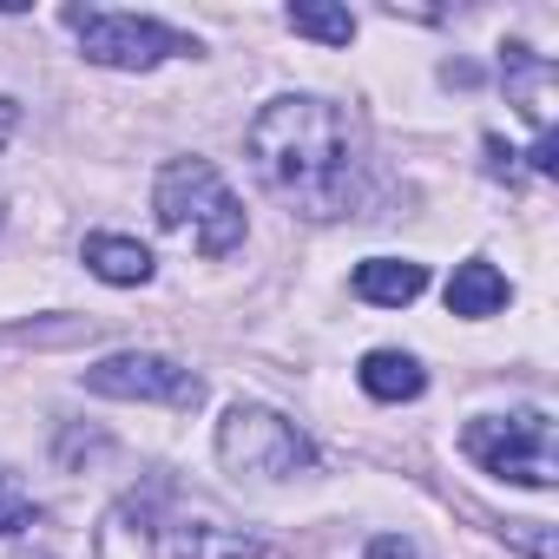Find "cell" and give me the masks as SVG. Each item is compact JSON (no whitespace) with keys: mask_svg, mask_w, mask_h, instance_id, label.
Wrapping results in <instances>:
<instances>
[{"mask_svg":"<svg viewBox=\"0 0 559 559\" xmlns=\"http://www.w3.org/2000/svg\"><path fill=\"white\" fill-rule=\"evenodd\" d=\"M467 461L513 480V487H552L559 480V454H552V415L546 408H513V415H480L461 435Z\"/></svg>","mask_w":559,"mask_h":559,"instance_id":"3957f363","label":"cell"},{"mask_svg":"<svg viewBox=\"0 0 559 559\" xmlns=\"http://www.w3.org/2000/svg\"><path fill=\"white\" fill-rule=\"evenodd\" d=\"M217 461L243 480H297V474H310L317 467V448H310V435L297 428V421H284L276 408H230L224 421H217Z\"/></svg>","mask_w":559,"mask_h":559,"instance_id":"277c9868","label":"cell"},{"mask_svg":"<svg viewBox=\"0 0 559 559\" xmlns=\"http://www.w3.org/2000/svg\"><path fill=\"white\" fill-rule=\"evenodd\" d=\"M86 389L93 395H112V402H165V408H198L204 402V382L171 362V356H152V349H126V356H106L86 369Z\"/></svg>","mask_w":559,"mask_h":559,"instance_id":"8992f818","label":"cell"},{"mask_svg":"<svg viewBox=\"0 0 559 559\" xmlns=\"http://www.w3.org/2000/svg\"><path fill=\"white\" fill-rule=\"evenodd\" d=\"M428 290V270L415 257H369L356 263V297L362 304H382V310H402Z\"/></svg>","mask_w":559,"mask_h":559,"instance_id":"9c48e42d","label":"cell"},{"mask_svg":"<svg viewBox=\"0 0 559 559\" xmlns=\"http://www.w3.org/2000/svg\"><path fill=\"white\" fill-rule=\"evenodd\" d=\"M152 211L198 257H230L243 243V204L211 158H171L152 185Z\"/></svg>","mask_w":559,"mask_h":559,"instance_id":"7a4b0ae2","label":"cell"},{"mask_svg":"<svg viewBox=\"0 0 559 559\" xmlns=\"http://www.w3.org/2000/svg\"><path fill=\"white\" fill-rule=\"evenodd\" d=\"M356 382H362L376 402H415V395L428 389V369H421L415 356H402V349H369L362 369H356Z\"/></svg>","mask_w":559,"mask_h":559,"instance_id":"8fae6325","label":"cell"},{"mask_svg":"<svg viewBox=\"0 0 559 559\" xmlns=\"http://www.w3.org/2000/svg\"><path fill=\"white\" fill-rule=\"evenodd\" d=\"M21 526H34V500L14 474H0V533H21Z\"/></svg>","mask_w":559,"mask_h":559,"instance_id":"5bb4252c","label":"cell"},{"mask_svg":"<svg viewBox=\"0 0 559 559\" xmlns=\"http://www.w3.org/2000/svg\"><path fill=\"white\" fill-rule=\"evenodd\" d=\"M243 152H250L257 178L297 217L330 224V217L356 211V198H362V139H356V119L330 99H310V93L270 99L250 119Z\"/></svg>","mask_w":559,"mask_h":559,"instance_id":"6da1fadb","label":"cell"},{"mask_svg":"<svg viewBox=\"0 0 559 559\" xmlns=\"http://www.w3.org/2000/svg\"><path fill=\"white\" fill-rule=\"evenodd\" d=\"M14 126H21V106H14L8 93H0V145H8V139H14Z\"/></svg>","mask_w":559,"mask_h":559,"instance_id":"2e32d148","label":"cell"},{"mask_svg":"<svg viewBox=\"0 0 559 559\" xmlns=\"http://www.w3.org/2000/svg\"><path fill=\"white\" fill-rule=\"evenodd\" d=\"M507 80H513L520 112H526L539 132H552V67H546V60H533L526 47H507Z\"/></svg>","mask_w":559,"mask_h":559,"instance_id":"7c38bea8","label":"cell"},{"mask_svg":"<svg viewBox=\"0 0 559 559\" xmlns=\"http://www.w3.org/2000/svg\"><path fill=\"white\" fill-rule=\"evenodd\" d=\"M284 21H290V34L323 40V47H349V40H356V14H349V8H323V0H297Z\"/></svg>","mask_w":559,"mask_h":559,"instance_id":"4fadbf2b","label":"cell"},{"mask_svg":"<svg viewBox=\"0 0 559 559\" xmlns=\"http://www.w3.org/2000/svg\"><path fill=\"white\" fill-rule=\"evenodd\" d=\"M362 559H421V546H415V539H408V533H376V539H369V552H362Z\"/></svg>","mask_w":559,"mask_h":559,"instance_id":"9a60e30c","label":"cell"},{"mask_svg":"<svg viewBox=\"0 0 559 559\" xmlns=\"http://www.w3.org/2000/svg\"><path fill=\"white\" fill-rule=\"evenodd\" d=\"M165 546H171V559H263V539L243 533V526H230V520H217L211 507L171 513Z\"/></svg>","mask_w":559,"mask_h":559,"instance_id":"52a82bcc","label":"cell"},{"mask_svg":"<svg viewBox=\"0 0 559 559\" xmlns=\"http://www.w3.org/2000/svg\"><path fill=\"white\" fill-rule=\"evenodd\" d=\"M507 276L487 263V257H467V263H454V276H448V317H493V310H507Z\"/></svg>","mask_w":559,"mask_h":559,"instance_id":"30bf717a","label":"cell"},{"mask_svg":"<svg viewBox=\"0 0 559 559\" xmlns=\"http://www.w3.org/2000/svg\"><path fill=\"white\" fill-rule=\"evenodd\" d=\"M80 257H86V270L99 276V284H112V290H139V284H152V250H145L139 237L93 230V237L80 243Z\"/></svg>","mask_w":559,"mask_h":559,"instance_id":"ba28073f","label":"cell"},{"mask_svg":"<svg viewBox=\"0 0 559 559\" xmlns=\"http://www.w3.org/2000/svg\"><path fill=\"white\" fill-rule=\"evenodd\" d=\"M67 27L80 34V53L112 73H152L171 53H198V40L171 34L165 21L145 14H106V8H67Z\"/></svg>","mask_w":559,"mask_h":559,"instance_id":"5b68a950","label":"cell"}]
</instances>
